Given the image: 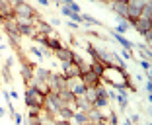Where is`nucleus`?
<instances>
[{
  "label": "nucleus",
  "instance_id": "nucleus-32",
  "mask_svg": "<svg viewBox=\"0 0 152 125\" xmlns=\"http://www.w3.org/2000/svg\"><path fill=\"white\" fill-rule=\"evenodd\" d=\"M139 119H140V115H139V113H134V115L131 117V121H139Z\"/></svg>",
  "mask_w": 152,
  "mask_h": 125
},
{
  "label": "nucleus",
  "instance_id": "nucleus-20",
  "mask_svg": "<svg viewBox=\"0 0 152 125\" xmlns=\"http://www.w3.org/2000/svg\"><path fill=\"white\" fill-rule=\"evenodd\" d=\"M0 74L4 76V80H6V82H10V80H12V74H10V68H8V67L0 68Z\"/></svg>",
  "mask_w": 152,
  "mask_h": 125
},
{
  "label": "nucleus",
  "instance_id": "nucleus-2",
  "mask_svg": "<svg viewBox=\"0 0 152 125\" xmlns=\"http://www.w3.org/2000/svg\"><path fill=\"white\" fill-rule=\"evenodd\" d=\"M23 100H26V106H27V107H43L45 96H43V94H41L37 88L29 86V88H26V94H23Z\"/></svg>",
  "mask_w": 152,
  "mask_h": 125
},
{
  "label": "nucleus",
  "instance_id": "nucleus-3",
  "mask_svg": "<svg viewBox=\"0 0 152 125\" xmlns=\"http://www.w3.org/2000/svg\"><path fill=\"white\" fill-rule=\"evenodd\" d=\"M66 90L74 96V98H80V96H84V82H82L80 76H74V78H66Z\"/></svg>",
  "mask_w": 152,
  "mask_h": 125
},
{
  "label": "nucleus",
  "instance_id": "nucleus-31",
  "mask_svg": "<svg viewBox=\"0 0 152 125\" xmlns=\"http://www.w3.org/2000/svg\"><path fill=\"white\" fill-rule=\"evenodd\" d=\"M37 2H39L41 6H49V0H37Z\"/></svg>",
  "mask_w": 152,
  "mask_h": 125
},
{
  "label": "nucleus",
  "instance_id": "nucleus-19",
  "mask_svg": "<svg viewBox=\"0 0 152 125\" xmlns=\"http://www.w3.org/2000/svg\"><path fill=\"white\" fill-rule=\"evenodd\" d=\"M82 22H86V24H90V26H102V24L98 22L96 18H92V16H86V14H82Z\"/></svg>",
  "mask_w": 152,
  "mask_h": 125
},
{
  "label": "nucleus",
  "instance_id": "nucleus-25",
  "mask_svg": "<svg viewBox=\"0 0 152 125\" xmlns=\"http://www.w3.org/2000/svg\"><path fill=\"white\" fill-rule=\"evenodd\" d=\"M144 39H146V47H150V43H152V29L144 33Z\"/></svg>",
  "mask_w": 152,
  "mask_h": 125
},
{
  "label": "nucleus",
  "instance_id": "nucleus-38",
  "mask_svg": "<svg viewBox=\"0 0 152 125\" xmlns=\"http://www.w3.org/2000/svg\"><path fill=\"white\" fill-rule=\"evenodd\" d=\"M0 26H4V18L2 16H0Z\"/></svg>",
  "mask_w": 152,
  "mask_h": 125
},
{
  "label": "nucleus",
  "instance_id": "nucleus-18",
  "mask_svg": "<svg viewBox=\"0 0 152 125\" xmlns=\"http://www.w3.org/2000/svg\"><path fill=\"white\" fill-rule=\"evenodd\" d=\"M107 104H109L107 96H98L96 102H94V107H99V110H102V107H107Z\"/></svg>",
  "mask_w": 152,
  "mask_h": 125
},
{
  "label": "nucleus",
  "instance_id": "nucleus-22",
  "mask_svg": "<svg viewBox=\"0 0 152 125\" xmlns=\"http://www.w3.org/2000/svg\"><path fill=\"white\" fill-rule=\"evenodd\" d=\"M139 65H140V68H144V71L148 72V68H150V61H148V59H140Z\"/></svg>",
  "mask_w": 152,
  "mask_h": 125
},
{
  "label": "nucleus",
  "instance_id": "nucleus-24",
  "mask_svg": "<svg viewBox=\"0 0 152 125\" xmlns=\"http://www.w3.org/2000/svg\"><path fill=\"white\" fill-rule=\"evenodd\" d=\"M29 51H31V55H35L37 59H41V57H43V51H41L39 47H31V49H29Z\"/></svg>",
  "mask_w": 152,
  "mask_h": 125
},
{
  "label": "nucleus",
  "instance_id": "nucleus-27",
  "mask_svg": "<svg viewBox=\"0 0 152 125\" xmlns=\"http://www.w3.org/2000/svg\"><path fill=\"white\" fill-rule=\"evenodd\" d=\"M144 90H146V94H148V96L152 94V82H150V80H146V86H144Z\"/></svg>",
  "mask_w": 152,
  "mask_h": 125
},
{
  "label": "nucleus",
  "instance_id": "nucleus-37",
  "mask_svg": "<svg viewBox=\"0 0 152 125\" xmlns=\"http://www.w3.org/2000/svg\"><path fill=\"white\" fill-rule=\"evenodd\" d=\"M2 53H4V45H2V47H0V57H2Z\"/></svg>",
  "mask_w": 152,
  "mask_h": 125
},
{
  "label": "nucleus",
  "instance_id": "nucleus-23",
  "mask_svg": "<svg viewBox=\"0 0 152 125\" xmlns=\"http://www.w3.org/2000/svg\"><path fill=\"white\" fill-rule=\"evenodd\" d=\"M121 55H123V59H127V61L133 59V51H131V49H123V51H121Z\"/></svg>",
  "mask_w": 152,
  "mask_h": 125
},
{
  "label": "nucleus",
  "instance_id": "nucleus-21",
  "mask_svg": "<svg viewBox=\"0 0 152 125\" xmlns=\"http://www.w3.org/2000/svg\"><path fill=\"white\" fill-rule=\"evenodd\" d=\"M61 12H63V16H66V18H72V16H74V12H72L68 6H63V8H61Z\"/></svg>",
  "mask_w": 152,
  "mask_h": 125
},
{
  "label": "nucleus",
  "instance_id": "nucleus-15",
  "mask_svg": "<svg viewBox=\"0 0 152 125\" xmlns=\"http://www.w3.org/2000/svg\"><path fill=\"white\" fill-rule=\"evenodd\" d=\"M35 33H37L35 26H23V27H20V35H27V37H35Z\"/></svg>",
  "mask_w": 152,
  "mask_h": 125
},
{
  "label": "nucleus",
  "instance_id": "nucleus-6",
  "mask_svg": "<svg viewBox=\"0 0 152 125\" xmlns=\"http://www.w3.org/2000/svg\"><path fill=\"white\" fill-rule=\"evenodd\" d=\"M131 26H134V29L139 31L140 35H144L146 31H150L152 29V24H150V20H142V18H139V20H134Z\"/></svg>",
  "mask_w": 152,
  "mask_h": 125
},
{
  "label": "nucleus",
  "instance_id": "nucleus-11",
  "mask_svg": "<svg viewBox=\"0 0 152 125\" xmlns=\"http://www.w3.org/2000/svg\"><path fill=\"white\" fill-rule=\"evenodd\" d=\"M35 29H37V33H43V35H47V37H55L53 27H51L47 22H43V20H39V22L35 24Z\"/></svg>",
  "mask_w": 152,
  "mask_h": 125
},
{
  "label": "nucleus",
  "instance_id": "nucleus-26",
  "mask_svg": "<svg viewBox=\"0 0 152 125\" xmlns=\"http://www.w3.org/2000/svg\"><path fill=\"white\" fill-rule=\"evenodd\" d=\"M12 117H14V121H16V125H22V115H20L18 112H14Z\"/></svg>",
  "mask_w": 152,
  "mask_h": 125
},
{
  "label": "nucleus",
  "instance_id": "nucleus-8",
  "mask_svg": "<svg viewBox=\"0 0 152 125\" xmlns=\"http://www.w3.org/2000/svg\"><path fill=\"white\" fill-rule=\"evenodd\" d=\"M55 57H57V61L61 62H72V51L68 49V47H61V49L53 51Z\"/></svg>",
  "mask_w": 152,
  "mask_h": 125
},
{
  "label": "nucleus",
  "instance_id": "nucleus-28",
  "mask_svg": "<svg viewBox=\"0 0 152 125\" xmlns=\"http://www.w3.org/2000/svg\"><path fill=\"white\" fill-rule=\"evenodd\" d=\"M20 2H23V0H8V4L12 6V8H16V6H18Z\"/></svg>",
  "mask_w": 152,
  "mask_h": 125
},
{
  "label": "nucleus",
  "instance_id": "nucleus-35",
  "mask_svg": "<svg viewBox=\"0 0 152 125\" xmlns=\"http://www.w3.org/2000/svg\"><path fill=\"white\" fill-rule=\"evenodd\" d=\"M57 125H70V123H68V121H58Z\"/></svg>",
  "mask_w": 152,
  "mask_h": 125
},
{
  "label": "nucleus",
  "instance_id": "nucleus-5",
  "mask_svg": "<svg viewBox=\"0 0 152 125\" xmlns=\"http://www.w3.org/2000/svg\"><path fill=\"white\" fill-rule=\"evenodd\" d=\"M4 29H6V33H8V35L20 37V26L16 24L14 16H12V18H8V20H4Z\"/></svg>",
  "mask_w": 152,
  "mask_h": 125
},
{
  "label": "nucleus",
  "instance_id": "nucleus-40",
  "mask_svg": "<svg viewBox=\"0 0 152 125\" xmlns=\"http://www.w3.org/2000/svg\"><path fill=\"white\" fill-rule=\"evenodd\" d=\"M0 86H2V76H0Z\"/></svg>",
  "mask_w": 152,
  "mask_h": 125
},
{
  "label": "nucleus",
  "instance_id": "nucleus-41",
  "mask_svg": "<svg viewBox=\"0 0 152 125\" xmlns=\"http://www.w3.org/2000/svg\"><path fill=\"white\" fill-rule=\"evenodd\" d=\"M102 2H111V0H102Z\"/></svg>",
  "mask_w": 152,
  "mask_h": 125
},
{
  "label": "nucleus",
  "instance_id": "nucleus-29",
  "mask_svg": "<svg viewBox=\"0 0 152 125\" xmlns=\"http://www.w3.org/2000/svg\"><path fill=\"white\" fill-rule=\"evenodd\" d=\"M8 94H10V100H18V98H20V94L14 92V90H12V92H8Z\"/></svg>",
  "mask_w": 152,
  "mask_h": 125
},
{
  "label": "nucleus",
  "instance_id": "nucleus-43",
  "mask_svg": "<svg viewBox=\"0 0 152 125\" xmlns=\"http://www.w3.org/2000/svg\"><path fill=\"white\" fill-rule=\"evenodd\" d=\"M82 125H90V123H82Z\"/></svg>",
  "mask_w": 152,
  "mask_h": 125
},
{
  "label": "nucleus",
  "instance_id": "nucleus-16",
  "mask_svg": "<svg viewBox=\"0 0 152 125\" xmlns=\"http://www.w3.org/2000/svg\"><path fill=\"white\" fill-rule=\"evenodd\" d=\"M117 90H119V94H117L115 100H119L121 107L125 110V107H127V88H117Z\"/></svg>",
  "mask_w": 152,
  "mask_h": 125
},
{
  "label": "nucleus",
  "instance_id": "nucleus-14",
  "mask_svg": "<svg viewBox=\"0 0 152 125\" xmlns=\"http://www.w3.org/2000/svg\"><path fill=\"white\" fill-rule=\"evenodd\" d=\"M140 18L152 22V2H148V4H144L142 8H140Z\"/></svg>",
  "mask_w": 152,
  "mask_h": 125
},
{
  "label": "nucleus",
  "instance_id": "nucleus-34",
  "mask_svg": "<svg viewBox=\"0 0 152 125\" xmlns=\"http://www.w3.org/2000/svg\"><path fill=\"white\" fill-rule=\"evenodd\" d=\"M4 113H6V112H4V107L0 106V117H4Z\"/></svg>",
  "mask_w": 152,
  "mask_h": 125
},
{
  "label": "nucleus",
  "instance_id": "nucleus-4",
  "mask_svg": "<svg viewBox=\"0 0 152 125\" xmlns=\"http://www.w3.org/2000/svg\"><path fill=\"white\" fill-rule=\"evenodd\" d=\"M14 16H23V18H37L39 14L35 12V8H33V6H29L26 0H23V2H20V4L14 8Z\"/></svg>",
  "mask_w": 152,
  "mask_h": 125
},
{
  "label": "nucleus",
  "instance_id": "nucleus-42",
  "mask_svg": "<svg viewBox=\"0 0 152 125\" xmlns=\"http://www.w3.org/2000/svg\"><path fill=\"white\" fill-rule=\"evenodd\" d=\"M0 41H2V33H0Z\"/></svg>",
  "mask_w": 152,
  "mask_h": 125
},
{
  "label": "nucleus",
  "instance_id": "nucleus-44",
  "mask_svg": "<svg viewBox=\"0 0 152 125\" xmlns=\"http://www.w3.org/2000/svg\"><path fill=\"white\" fill-rule=\"evenodd\" d=\"M90 2H96V0H90Z\"/></svg>",
  "mask_w": 152,
  "mask_h": 125
},
{
  "label": "nucleus",
  "instance_id": "nucleus-13",
  "mask_svg": "<svg viewBox=\"0 0 152 125\" xmlns=\"http://www.w3.org/2000/svg\"><path fill=\"white\" fill-rule=\"evenodd\" d=\"M111 35H113V39H115V41H119V43L123 45L125 49H131V47H134V43H131V41L127 39L125 35H119V33H115V31H111Z\"/></svg>",
  "mask_w": 152,
  "mask_h": 125
},
{
  "label": "nucleus",
  "instance_id": "nucleus-36",
  "mask_svg": "<svg viewBox=\"0 0 152 125\" xmlns=\"http://www.w3.org/2000/svg\"><path fill=\"white\" fill-rule=\"evenodd\" d=\"M123 125H133V121H131V119H127V121H125Z\"/></svg>",
  "mask_w": 152,
  "mask_h": 125
},
{
  "label": "nucleus",
  "instance_id": "nucleus-17",
  "mask_svg": "<svg viewBox=\"0 0 152 125\" xmlns=\"http://www.w3.org/2000/svg\"><path fill=\"white\" fill-rule=\"evenodd\" d=\"M63 45H61V41L57 39V37H49L47 39V49H51V51H57V49H61Z\"/></svg>",
  "mask_w": 152,
  "mask_h": 125
},
{
  "label": "nucleus",
  "instance_id": "nucleus-9",
  "mask_svg": "<svg viewBox=\"0 0 152 125\" xmlns=\"http://www.w3.org/2000/svg\"><path fill=\"white\" fill-rule=\"evenodd\" d=\"M63 74L66 78H74V76H80V68L74 62H63Z\"/></svg>",
  "mask_w": 152,
  "mask_h": 125
},
{
  "label": "nucleus",
  "instance_id": "nucleus-12",
  "mask_svg": "<svg viewBox=\"0 0 152 125\" xmlns=\"http://www.w3.org/2000/svg\"><path fill=\"white\" fill-rule=\"evenodd\" d=\"M0 16L4 20H8V18L14 16V8L8 4V0H0Z\"/></svg>",
  "mask_w": 152,
  "mask_h": 125
},
{
  "label": "nucleus",
  "instance_id": "nucleus-33",
  "mask_svg": "<svg viewBox=\"0 0 152 125\" xmlns=\"http://www.w3.org/2000/svg\"><path fill=\"white\" fill-rule=\"evenodd\" d=\"M51 24H53V26H58V24H61V20H57V18H53V20H51Z\"/></svg>",
  "mask_w": 152,
  "mask_h": 125
},
{
  "label": "nucleus",
  "instance_id": "nucleus-39",
  "mask_svg": "<svg viewBox=\"0 0 152 125\" xmlns=\"http://www.w3.org/2000/svg\"><path fill=\"white\" fill-rule=\"evenodd\" d=\"M115 2H125V4H127V2H129V0H115Z\"/></svg>",
  "mask_w": 152,
  "mask_h": 125
},
{
  "label": "nucleus",
  "instance_id": "nucleus-7",
  "mask_svg": "<svg viewBox=\"0 0 152 125\" xmlns=\"http://www.w3.org/2000/svg\"><path fill=\"white\" fill-rule=\"evenodd\" d=\"M80 78H82V82H84V86H98L99 82H102V80H99V76L96 74V72H92V71L80 74Z\"/></svg>",
  "mask_w": 152,
  "mask_h": 125
},
{
  "label": "nucleus",
  "instance_id": "nucleus-1",
  "mask_svg": "<svg viewBox=\"0 0 152 125\" xmlns=\"http://www.w3.org/2000/svg\"><path fill=\"white\" fill-rule=\"evenodd\" d=\"M99 80L105 82V84L113 86V88H131L134 90V86L131 84V78L127 74V71L123 68H117V67H105L99 76Z\"/></svg>",
  "mask_w": 152,
  "mask_h": 125
},
{
  "label": "nucleus",
  "instance_id": "nucleus-30",
  "mask_svg": "<svg viewBox=\"0 0 152 125\" xmlns=\"http://www.w3.org/2000/svg\"><path fill=\"white\" fill-rule=\"evenodd\" d=\"M61 4L63 6H70V4H74V0H61Z\"/></svg>",
  "mask_w": 152,
  "mask_h": 125
},
{
  "label": "nucleus",
  "instance_id": "nucleus-10",
  "mask_svg": "<svg viewBox=\"0 0 152 125\" xmlns=\"http://www.w3.org/2000/svg\"><path fill=\"white\" fill-rule=\"evenodd\" d=\"M109 6H111V10L117 14V18H125V16H127V8H129V4H125V2H115V0H111V2H109Z\"/></svg>",
  "mask_w": 152,
  "mask_h": 125
}]
</instances>
